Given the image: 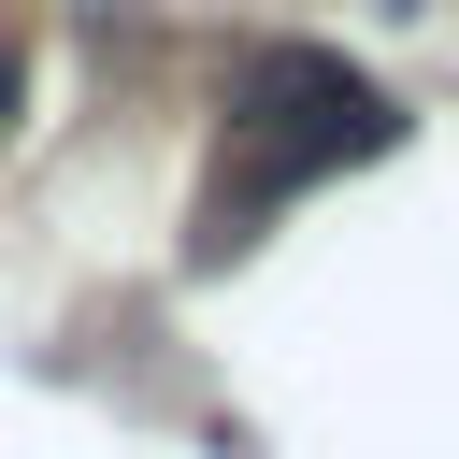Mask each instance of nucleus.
I'll use <instances>...</instances> for the list:
<instances>
[{
  "label": "nucleus",
  "instance_id": "nucleus-1",
  "mask_svg": "<svg viewBox=\"0 0 459 459\" xmlns=\"http://www.w3.org/2000/svg\"><path fill=\"white\" fill-rule=\"evenodd\" d=\"M387 143H402V100L373 72H344L330 43H258L230 72V143H215V186H201V258L258 244L301 186H330V172H359Z\"/></svg>",
  "mask_w": 459,
  "mask_h": 459
},
{
  "label": "nucleus",
  "instance_id": "nucleus-2",
  "mask_svg": "<svg viewBox=\"0 0 459 459\" xmlns=\"http://www.w3.org/2000/svg\"><path fill=\"white\" fill-rule=\"evenodd\" d=\"M14 100H29V57H14V29H0V143H14Z\"/></svg>",
  "mask_w": 459,
  "mask_h": 459
}]
</instances>
